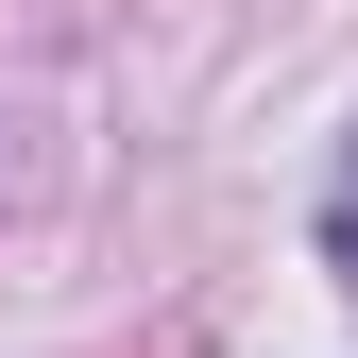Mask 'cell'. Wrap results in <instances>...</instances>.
Here are the masks:
<instances>
[{
  "label": "cell",
  "instance_id": "1",
  "mask_svg": "<svg viewBox=\"0 0 358 358\" xmlns=\"http://www.w3.org/2000/svg\"><path fill=\"white\" fill-rule=\"evenodd\" d=\"M324 273L358 290V137H341V171H324Z\"/></svg>",
  "mask_w": 358,
  "mask_h": 358
}]
</instances>
